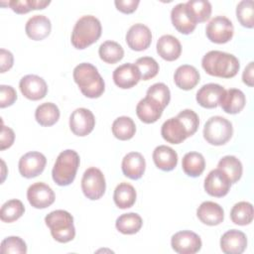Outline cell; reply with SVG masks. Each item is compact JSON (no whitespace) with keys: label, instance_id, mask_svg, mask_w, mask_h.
Masks as SVG:
<instances>
[{"label":"cell","instance_id":"6da1fadb","mask_svg":"<svg viewBox=\"0 0 254 254\" xmlns=\"http://www.w3.org/2000/svg\"><path fill=\"white\" fill-rule=\"evenodd\" d=\"M201 66L209 75L231 78L237 74L240 64L238 59L232 54L221 51H210L203 56Z\"/></svg>","mask_w":254,"mask_h":254},{"label":"cell","instance_id":"7a4b0ae2","mask_svg":"<svg viewBox=\"0 0 254 254\" xmlns=\"http://www.w3.org/2000/svg\"><path fill=\"white\" fill-rule=\"evenodd\" d=\"M73 79L81 93L88 98H97L105 90V83L97 68L89 63L77 64L72 72Z\"/></svg>","mask_w":254,"mask_h":254},{"label":"cell","instance_id":"3957f363","mask_svg":"<svg viewBox=\"0 0 254 254\" xmlns=\"http://www.w3.org/2000/svg\"><path fill=\"white\" fill-rule=\"evenodd\" d=\"M102 27L100 21L92 16L85 15L80 17L71 32V45L77 50H83L97 42L101 36Z\"/></svg>","mask_w":254,"mask_h":254},{"label":"cell","instance_id":"277c9868","mask_svg":"<svg viewBox=\"0 0 254 254\" xmlns=\"http://www.w3.org/2000/svg\"><path fill=\"white\" fill-rule=\"evenodd\" d=\"M79 162V156L74 150L67 149L61 152L52 171L54 182L61 187L70 185L75 179Z\"/></svg>","mask_w":254,"mask_h":254},{"label":"cell","instance_id":"5b68a950","mask_svg":"<svg viewBox=\"0 0 254 254\" xmlns=\"http://www.w3.org/2000/svg\"><path fill=\"white\" fill-rule=\"evenodd\" d=\"M46 225L50 228L53 238L60 243L71 241L75 236L72 215L64 209L51 211L45 217Z\"/></svg>","mask_w":254,"mask_h":254},{"label":"cell","instance_id":"8992f818","mask_svg":"<svg viewBox=\"0 0 254 254\" xmlns=\"http://www.w3.org/2000/svg\"><path fill=\"white\" fill-rule=\"evenodd\" d=\"M203 138L213 146L226 144L232 137L233 127L229 120L222 116H212L204 124Z\"/></svg>","mask_w":254,"mask_h":254},{"label":"cell","instance_id":"52a82bcc","mask_svg":"<svg viewBox=\"0 0 254 254\" xmlns=\"http://www.w3.org/2000/svg\"><path fill=\"white\" fill-rule=\"evenodd\" d=\"M105 189V178L99 169L90 167L85 170L81 179V190L88 199H99L104 194Z\"/></svg>","mask_w":254,"mask_h":254},{"label":"cell","instance_id":"ba28073f","mask_svg":"<svg viewBox=\"0 0 254 254\" xmlns=\"http://www.w3.org/2000/svg\"><path fill=\"white\" fill-rule=\"evenodd\" d=\"M234 33L232 22L224 16H216L212 18L205 28L207 39L215 44H225L229 42Z\"/></svg>","mask_w":254,"mask_h":254},{"label":"cell","instance_id":"9c48e42d","mask_svg":"<svg viewBox=\"0 0 254 254\" xmlns=\"http://www.w3.org/2000/svg\"><path fill=\"white\" fill-rule=\"evenodd\" d=\"M171 245L173 250L179 254H194L200 250L202 242L196 233L182 230L172 236Z\"/></svg>","mask_w":254,"mask_h":254},{"label":"cell","instance_id":"30bf717a","mask_svg":"<svg viewBox=\"0 0 254 254\" xmlns=\"http://www.w3.org/2000/svg\"><path fill=\"white\" fill-rule=\"evenodd\" d=\"M46 164L47 159L44 154L36 151L28 152L19 160V173L22 177L27 179L36 178L43 173Z\"/></svg>","mask_w":254,"mask_h":254},{"label":"cell","instance_id":"8fae6325","mask_svg":"<svg viewBox=\"0 0 254 254\" xmlns=\"http://www.w3.org/2000/svg\"><path fill=\"white\" fill-rule=\"evenodd\" d=\"M94 126V115L87 108H76L69 116V128L76 136L84 137L88 135L92 132Z\"/></svg>","mask_w":254,"mask_h":254},{"label":"cell","instance_id":"7c38bea8","mask_svg":"<svg viewBox=\"0 0 254 254\" xmlns=\"http://www.w3.org/2000/svg\"><path fill=\"white\" fill-rule=\"evenodd\" d=\"M27 198L33 207L43 209L54 203L56 195L50 186L46 185L45 183L38 182L28 188Z\"/></svg>","mask_w":254,"mask_h":254},{"label":"cell","instance_id":"4fadbf2b","mask_svg":"<svg viewBox=\"0 0 254 254\" xmlns=\"http://www.w3.org/2000/svg\"><path fill=\"white\" fill-rule=\"evenodd\" d=\"M22 94L30 100H40L44 98L48 92V85L45 79L36 74H27L23 76L19 82Z\"/></svg>","mask_w":254,"mask_h":254},{"label":"cell","instance_id":"5bb4252c","mask_svg":"<svg viewBox=\"0 0 254 254\" xmlns=\"http://www.w3.org/2000/svg\"><path fill=\"white\" fill-rule=\"evenodd\" d=\"M126 43L128 47L136 52L147 50L152 43L151 30L144 24L132 25L126 33Z\"/></svg>","mask_w":254,"mask_h":254},{"label":"cell","instance_id":"9a60e30c","mask_svg":"<svg viewBox=\"0 0 254 254\" xmlns=\"http://www.w3.org/2000/svg\"><path fill=\"white\" fill-rule=\"evenodd\" d=\"M231 183L228 177L219 169L212 170L204 179V190L211 196L222 197L230 190Z\"/></svg>","mask_w":254,"mask_h":254},{"label":"cell","instance_id":"2e32d148","mask_svg":"<svg viewBox=\"0 0 254 254\" xmlns=\"http://www.w3.org/2000/svg\"><path fill=\"white\" fill-rule=\"evenodd\" d=\"M114 83L122 89L135 86L141 79V74L135 64L126 63L116 67L112 74Z\"/></svg>","mask_w":254,"mask_h":254},{"label":"cell","instance_id":"e0dca14e","mask_svg":"<svg viewBox=\"0 0 254 254\" xmlns=\"http://www.w3.org/2000/svg\"><path fill=\"white\" fill-rule=\"evenodd\" d=\"M161 135L165 141L171 144L183 143L188 137H190L187 127L177 116L172 117L163 123L161 127Z\"/></svg>","mask_w":254,"mask_h":254},{"label":"cell","instance_id":"ac0fdd59","mask_svg":"<svg viewBox=\"0 0 254 254\" xmlns=\"http://www.w3.org/2000/svg\"><path fill=\"white\" fill-rule=\"evenodd\" d=\"M246 247L247 237L240 230H228L220 238V249L225 254H241Z\"/></svg>","mask_w":254,"mask_h":254},{"label":"cell","instance_id":"d6986e66","mask_svg":"<svg viewBox=\"0 0 254 254\" xmlns=\"http://www.w3.org/2000/svg\"><path fill=\"white\" fill-rule=\"evenodd\" d=\"M122 173L131 180H139L145 173L146 161L139 152H130L124 156L121 163Z\"/></svg>","mask_w":254,"mask_h":254},{"label":"cell","instance_id":"ffe728a7","mask_svg":"<svg viewBox=\"0 0 254 254\" xmlns=\"http://www.w3.org/2000/svg\"><path fill=\"white\" fill-rule=\"evenodd\" d=\"M224 91V87L217 83H207L197 90L195 99L204 108H215L219 105Z\"/></svg>","mask_w":254,"mask_h":254},{"label":"cell","instance_id":"44dd1931","mask_svg":"<svg viewBox=\"0 0 254 254\" xmlns=\"http://www.w3.org/2000/svg\"><path fill=\"white\" fill-rule=\"evenodd\" d=\"M171 20L177 31L184 35L190 34L196 27V23L190 15L186 3H179L173 7L171 11Z\"/></svg>","mask_w":254,"mask_h":254},{"label":"cell","instance_id":"7402d4cb","mask_svg":"<svg viewBox=\"0 0 254 254\" xmlns=\"http://www.w3.org/2000/svg\"><path fill=\"white\" fill-rule=\"evenodd\" d=\"M52 30V24L45 15H34L26 23L27 36L34 41H42L47 38Z\"/></svg>","mask_w":254,"mask_h":254},{"label":"cell","instance_id":"603a6c76","mask_svg":"<svg viewBox=\"0 0 254 254\" xmlns=\"http://www.w3.org/2000/svg\"><path fill=\"white\" fill-rule=\"evenodd\" d=\"M164 107L154 99L146 96L141 99L136 106V114L138 118L146 123H155L163 114Z\"/></svg>","mask_w":254,"mask_h":254},{"label":"cell","instance_id":"cb8c5ba5","mask_svg":"<svg viewBox=\"0 0 254 254\" xmlns=\"http://www.w3.org/2000/svg\"><path fill=\"white\" fill-rule=\"evenodd\" d=\"M198 219L206 225L214 226L220 224L224 219L223 208L216 202L203 201L196 210Z\"/></svg>","mask_w":254,"mask_h":254},{"label":"cell","instance_id":"d4e9b609","mask_svg":"<svg viewBox=\"0 0 254 254\" xmlns=\"http://www.w3.org/2000/svg\"><path fill=\"white\" fill-rule=\"evenodd\" d=\"M158 55L168 62L176 61L182 54V45L180 41L172 35H163L157 41Z\"/></svg>","mask_w":254,"mask_h":254},{"label":"cell","instance_id":"484cf974","mask_svg":"<svg viewBox=\"0 0 254 254\" xmlns=\"http://www.w3.org/2000/svg\"><path fill=\"white\" fill-rule=\"evenodd\" d=\"M198 70L190 64L180 65L174 73V81L176 85L183 90H190L199 82Z\"/></svg>","mask_w":254,"mask_h":254},{"label":"cell","instance_id":"4316f807","mask_svg":"<svg viewBox=\"0 0 254 254\" xmlns=\"http://www.w3.org/2000/svg\"><path fill=\"white\" fill-rule=\"evenodd\" d=\"M246 97L244 93L237 88H229L225 89L219 105L222 110L228 114H237L239 113L245 106Z\"/></svg>","mask_w":254,"mask_h":254},{"label":"cell","instance_id":"83f0119b","mask_svg":"<svg viewBox=\"0 0 254 254\" xmlns=\"http://www.w3.org/2000/svg\"><path fill=\"white\" fill-rule=\"evenodd\" d=\"M153 161L156 167L162 171L170 172L177 167L178 154L169 146L160 145L153 151Z\"/></svg>","mask_w":254,"mask_h":254},{"label":"cell","instance_id":"f1b7e54d","mask_svg":"<svg viewBox=\"0 0 254 254\" xmlns=\"http://www.w3.org/2000/svg\"><path fill=\"white\" fill-rule=\"evenodd\" d=\"M182 168L189 177H199L205 169L204 157L198 152H189L183 157Z\"/></svg>","mask_w":254,"mask_h":254},{"label":"cell","instance_id":"f546056e","mask_svg":"<svg viewBox=\"0 0 254 254\" xmlns=\"http://www.w3.org/2000/svg\"><path fill=\"white\" fill-rule=\"evenodd\" d=\"M136 197L137 193L134 187L128 183H120L114 190V203L121 209H126L133 206L136 201Z\"/></svg>","mask_w":254,"mask_h":254},{"label":"cell","instance_id":"4dcf8cb0","mask_svg":"<svg viewBox=\"0 0 254 254\" xmlns=\"http://www.w3.org/2000/svg\"><path fill=\"white\" fill-rule=\"evenodd\" d=\"M60 109L53 102H45L40 104L35 111L36 121L45 127L53 126L60 118Z\"/></svg>","mask_w":254,"mask_h":254},{"label":"cell","instance_id":"1f68e13d","mask_svg":"<svg viewBox=\"0 0 254 254\" xmlns=\"http://www.w3.org/2000/svg\"><path fill=\"white\" fill-rule=\"evenodd\" d=\"M217 169L222 171L228 177L231 185L237 183L240 180L243 172L242 164L239 159L230 155L224 156L219 160Z\"/></svg>","mask_w":254,"mask_h":254},{"label":"cell","instance_id":"d6a6232c","mask_svg":"<svg viewBox=\"0 0 254 254\" xmlns=\"http://www.w3.org/2000/svg\"><path fill=\"white\" fill-rule=\"evenodd\" d=\"M143 225L142 217L135 212L123 213L117 217L115 222L116 229L122 234H135Z\"/></svg>","mask_w":254,"mask_h":254},{"label":"cell","instance_id":"836d02e7","mask_svg":"<svg viewBox=\"0 0 254 254\" xmlns=\"http://www.w3.org/2000/svg\"><path fill=\"white\" fill-rule=\"evenodd\" d=\"M112 133L115 138L126 141L133 138L136 133V125L131 117L120 116L112 123Z\"/></svg>","mask_w":254,"mask_h":254},{"label":"cell","instance_id":"e575fe53","mask_svg":"<svg viewBox=\"0 0 254 254\" xmlns=\"http://www.w3.org/2000/svg\"><path fill=\"white\" fill-rule=\"evenodd\" d=\"M253 205L248 201H239L235 203L230 210V219L234 224L247 225L253 220Z\"/></svg>","mask_w":254,"mask_h":254},{"label":"cell","instance_id":"d590c367","mask_svg":"<svg viewBox=\"0 0 254 254\" xmlns=\"http://www.w3.org/2000/svg\"><path fill=\"white\" fill-rule=\"evenodd\" d=\"M100 59L106 64H116L124 57V50L121 45L114 41H105L98 49Z\"/></svg>","mask_w":254,"mask_h":254},{"label":"cell","instance_id":"8d00e7d4","mask_svg":"<svg viewBox=\"0 0 254 254\" xmlns=\"http://www.w3.org/2000/svg\"><path fill=\"white\" fill-rule=\"evenodd\" d=\"M186 7L196 24L210 18L211 4L206 0H190L186 3Z\"/></svg>","mask_w":254,"mask_h":254},{"label":"cell","instance_id":"74e56055","mask_svg":"<svg viewBox=\"0 0 254 254\" xmlns=\"http://www.w3.org/2000/svg\"><path fill=\"white\" fill-rule=\"evenodd\" d=\"M25 212V206L19 199H10L6 201L0 210V218L3 222L11 223L19 219Z\"/></svg>","mask_w":254,"mask_h":254},{"label":"cell","instance_id":"f35d334b","mask_svg":"<svg viewBox=\"0 0 254 254\" xmlns=\"http://www.w3.org/2000/svg\"><path fill=\"white\" fill-rule=\"evenodd\" d=\"M254 2L252 0H242L236 7V17L239 23L245 27L252 29L254 26Z\"/></svg>","mask_w":254,"mask_h":254},{"label":"cell","instance_id":"ab89813d","mask_svg":"<svg viewBox=\"0 0 254 254\" xmlns=\"http://www.w3.org/2000/svg\"><path fill=\"white\" fill-rule=\"evenodd\" d=\"M51 1L46 0H11L9 7L17 14H26L32 10L45 9Z\"/></svg>","mask_w":254,"mask_h":254},{"label":"cell","instance_id":"60d3db41","mask_svg":"<svg viewBox=\"0 0 254 254\" xmlns=\"http://www.w3.org/2000/svg\"><path fill=\"white\" fill-rule=\"evenodd\" d=\"M135 64L138 67L141 74V79L143 80H149L155 77L159 72V64L151 57L139 58Z\"/></svg>","mask_w":254,"mask_h":254},{"label":"cell","instance_id":"b9f144b4","mask_svg":"<svg viewBox=\"0 0 254 254\" xmlns=\"http://www.w3.org/2000/svg\"><path fill=\"white\" fill-rule=\"evenodd\" d=\"M146 96L154 99L159 104H161L164 108L167 107V105L171 100L170 89L163 82H157L151 85L146 92Z\"/></svg>","mask_w":254,"mask_h":254},{"label":"cell","instance_id":"7bdbcfd3","mask_svg":"<svg viewBox=\"0 0 254 254\" xmlns=\"http://www.w3.org/2000/svg\"><path fill=\"white\" fill-rule=\"evenodd\" d=\"M0 251L3 254H26L27 245L19 236H9L2 240Z\"/></svg>","mask_w":254,"mask_h":254},{"label":"cell","instance_id":"ee69618b","mask_svg":"<svg viewBox=\"0 0 254 254\" xmlns=\"http://www.w3.org/2000/svg\"><path fill=\"white\" fill-rule=\"evenodd\" d=\"M178 118H180L183 123L185 124V126L187 127L190 136H192L199 125V118L198 115L191 109H185L183 111H181L178 115Z\"/></svg>","mask_w":254,"mask_h":254},{"label":"cell","instance_id":"f6af8a7d","mask_svg":"<svg viewBox=\"0 0 254 254\" xmlns=\"http://www.w3.org/2000/svg\"><path fill=\"white\" fill-rule=\"evenodd\" d=\"M17 99V92L11 85H0V107L11 106Z\"/></svg>","mask_w":254,"mask_h":254},{"label":"cell","instance_id":"bcb514c9","mask_svg":"<svg viewBox=\"0 0 254 254\" xmlns=\"http://www.w3.org/2000/svg\"><path fill=\"white\" fill-rule=\"evenodd\" d=\"M14 140H15L14 131L10 127H7L2 123L1 135H0V150L3 151L5 149L10 148L13 145Z\"/></svg>","mask_w":254,"mask_h":254},{"label":"cell","instance_id":"7dc6e473","mask_svg":"<svg viewBox=\"0 0 254 254\" xmlns=\"http://www.w3.org/2000/svg\"><path fill=\"white\" fill-rule=\"evenodd\" d=\"M139 3H140L139 0H116V1H114L116 9L124 14H131L134 11H136Z\"/></svg>","mask_w":254,"mask_h":254},{"label":"cell","instance_id":"c3c4849f","mask_svg":"<svg viewBox=\"0 0 254 254\" xmlns=\"http://www.w3.org/2000/svg\"><path fill=\"white\" fill-rule=\"evenodd\" d=\"M14 64L13 54L5 49H0V72L9 70Z\"/></svg>","mask_w":254,"mask_h":254},{"label":"cell","instance_id":"681fc988","mask_svg":"<svg viewBox=\"0 0 254 254\" xmlns=\"http://www.w3.org/2000/svg\"><path fill=\"white\" fill-rule=\"evenodd\" d=\"M253 72H254V63L250 62L247 66L244 68L243 73H242V80L243 82L252 87L254 85V77H253Z\"/></svg>","mask_w":254,"mask_h":254}]
</instances>
